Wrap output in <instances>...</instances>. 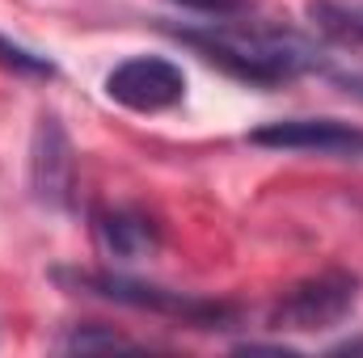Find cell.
Here are the masks:
<instances>
[{
	"mask_svg": "<svg viewBox=\"0 0 363 358\" xmlns=\"http://www.w3.org/2000/svg\"><path fill=\"white\" fill-rule=\"evenodd\" d=\"M186 47H194L207 64H216L220 72L274 89L300 72L325 68L317 47H308L304 38L287 34V30H254V25H211V30H178Z\"/></svg>",
	"mask_w": 363,
	"mask_h": 358,
	"instance_id": "6da1fadb",
	"label": "cell"
},
{
	"mask_svg": "<svg viewBox=\"0 0 363 358\" xmlns=\"http://www.w3.org/2000/svg\"><path fill=\"white\" fill-rule=\"evenodd\" d=\"M51 278L72 287L77 295L110 299V304H123V308H135V312L174 316V321H186L194 329H224L237 316L233 304L199 299V295L169 291V287H157V282H144V278H131V274H114V270H51Z\"/></svg>",
	"mask_w": 363,
	"mask_h": 358,
	"instance_id": "7a4b0ae2",
	"label": "cell"
},
{
	"mask_svg": "<svg viewBox=\"0 0 363 358\" xmlns=\"http://www.w3.org/2000/svg\"><path fill=\"white\" fill-rule=\"evenodd\" d=\"M359 304V274L351 270H325L304 282H296L271 308V329L287 333H321L342 325Z\"/></svg>",
	"mask_w": 363,
	"mask_h": 358,
	"instance_id": "3957f363",
	"label": "cell"
},
{
	"mask_svg": "<svg viewBox=\"0 0 363 358\" xmlns=\"http://www.w3.org/2000/svg\"><path fill=\"white\" fill-rule=\"evenodd\" d=\"M250 144L279 148V152H317L330 161L363 165V127H351L342 118H279L250 131Z\"/></svg>",
	"mask_w": 363,
	"mask_h": 358,
	"instance_id": "277c9868",
	"label": "cell"
},
{
	"mask_svg": "<svg viewBox=\"0 0 363 358\" xmlns=\"http://www.w3.org/2000/svg\"><path fill=\"white\" fill-rule=\"evenodd\" d=\"M106 97L135 110V114H157V110H169L186 97V72L174 59L135 55L106 76Z\"/></svg>",
	"mask_w": 363,
	"mask_h": 358,
	"instance_id": "5b68a950",
	"label": "cell"
},
{
	"mask_svg": "<svg viewBox=\"0 0 363 358\" xmlns=\"http://www.w3.org/2000/svg\"><path fill=\"white\" fill-rule=\"evenodd\" d=\"M72 178H77V161H72L68 131L60 127L55 114H43L34 127V144H30V185H34L38 202L68 207L72 202Z\"/></svg>",
	"mask_w": 363,
	"mask_h": 358,
	"instance_id": "8992f818",
	"label": "cell"
},
{
	"mask_svg": "<svg viewBox=\"0 0 363 358\" xmlns=\"http://www.w3.org/2000/svg\"><path fill=\"white\" fill-rule=\"evenodd\" d=\"M93 236H97V249L106 258H118V262H140V258H148L161 245L157 224L144 211H131V207L101 211L93 219Z\"/></svg>",
	"mask_w": 363,
	"mask_h": 358,
	"instance_id": "52a82bcc",
	"label": "cell"
},
{
	"mask_svg": "<svg viewBox=\"0 0 363 358\" xmlns=\"http://www.w3.org/2000/svg\"><path fill=\"white\" fill-rule=\"evenodd\" d=\"M304 17L338 47H363V0H308Z\"/></svg>",
	"mask_w": 363,
	"mask_h": 358,
	"instance_id": "ba28073f",
	"label": "cell"
},
{
	"mask_svg": "<svg viewBox=\"0 0 363 358\" xmlns=\"http://www.w3.org/2000/svg\"><path fill=\"white\" fill-rule=\"evenodd\" d=\"M60 350L68 354H89V350H140L135 337L110 329V325H72L64 337H60Z\"/></svg>",
	"mask_w": 363,
	"mask_h": 358,
	"instance_id": "9c48e42d",
	"label": "cell"
},
{
	"mask_svg": "<svg viewBox=\"0 0 363 358\" xmlns=\"http://www.w3.org/2000/svg\"><path fill=\"white\" fill-rule=\"evenodd\" d=\"M0 68L13 72V76H34V81H51V76L60 72L47 55L30 51V47L13 42V38H4V34H0Z\"/></svg>",
	"mask_w": 363,
	"mask_h": 358,
	"instance_id": "30bf717a",
	"label": "cell"
},
{
	"mask_svg": "<svg viewBox=\"0 0 363 358\" xmlns=\"http://www.w3.org/2000/svg\"><path fill=\"white\" fill-rule=\"evenodd\" d=\"M178 4L182 8H194V13H207V17H237L254 0H178Z\"/></svg>",
	"mask_w": 363,
	"mask_h": 358,
	"instance_id": "8fae6325",
	"label": "cell"
},
{
	"mask_svg": "<svg viewBox=\"0 0 363 358\" xmlns=\"http://www.w3.org/2000/svg\"><path fill=\"white\" fill-rule=\"evenodd\" d=\"M237 354H296L291 346H274V342H245V346H237Z\"/></svg>",
	"mask_w": 363,
	"mask_h": 358,
	"instance_id": "7c38bea8",
	"label": "cell"
},
{
	"mask_svg": "<svg viewBox=\"0 0 363 358\" xmlns=\"http://www.w3.org/2000/svg\"><path fill=\"white\" fill-rule=\"evenodd\" d=\"M334 85L347 93V97H355V101H363V76H334Z\"/></svg>",
	"mask_w": 363,
	"mask_h": 358,
	"instance_id": "4fadbf2b",
	"label": "cell"
}]
</instances>
